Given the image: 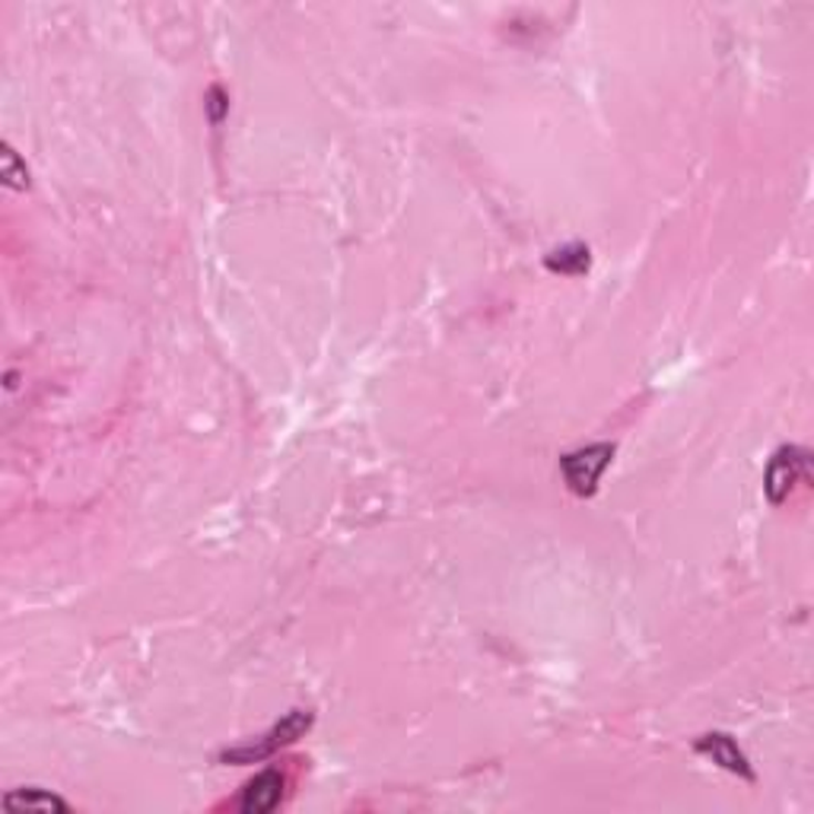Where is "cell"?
<instances>
[{"label": "cell", "instance_id": "6da1fadb", "mask_svg": "<svg viewBox=\"0 0 814 814\" xmlns=\"http://www.w3.org/2000/svg\"><path fill=\"white\" fill-rule=\"evenodd\" d=\"M312 729V712L309 710H290L280 722H274L264 735H258L254 741L246 744H236L220 751V763H236V766H246V763H261L264 758L278 754L280 748L300 741Z\"/></svg>", "mask_w": 814, "mask_h": 814}, {"label": "cell", "instance_id": "7a4b0ae2", "mask_svg": "<svg viewBox=\"0 0 814 814\" xmlns=\"http://www.w3.org/2000/svg\"><path fill=\"white\" fill-rule=\"evenodd\" d=\"M614 452H617L614 442H592V446H583L576 452H566L560 458V471H563L566 487L576 497H592L598 490V481H602Z\"/></svg>", "mask_w": 814, "mask_h": 814}, {"label": "cell", "instance_id": "3957f363", "mask_svg": "<svg viewBox=\"0 0 814 814\" xmlns=\"http://www.w3.org/2000/svg\"><path fill=\"white\" fill-rule=\"evenodd\" d=\"M808 458L812 456L799 446H783L773 452L770 465H766V474H763V493L773 507H783L789 493L795 490V483L808 478Z\"/></svg>", "mask_w": 814, "mask_h": 814}, {"label": "cell", "instance_id": "277c9868", "mask_svg": "<svg viewBox=\"0 0 814 814\" xmlns=\"http://www.w3.org/2000/svg\"><path fill=\"white\" fill-rule=\"evenodd\" d=\"M693 751H697L700 758H710L716 766H722V770L735 773V776H741V780H748V783H754V780H758V776H754V766H751V761H748V754L738 748L735 738L726 735V732H710V735L697 738Z\"/></svg>", "mask_w": 814, "mask_h": 814}, {"label": "cell", "instance_id": "5b68a950", "mask_svg": "<svg viewBox=\"0 0 814 814\" xmlns=\"http://www.w3.org/2000/svg\"><path fill=\"white\" fill-rule=\"evenodd\" d=\"M283 773L280 770H264V773H258L249 786L242 789V795H239V812L246 814H268L274 812L280 805V799H283Z\"/></svg>", "mask_w": 814, "mask_h": 814}, {"label": "cell", "instance_id": "8992f818", "mask_svg": "<svg viewBox=\"0 0 814 814\" xmlns=\"http://www.w3.org/2000/svg\"><path fill=\"white\" fill-rule=\"evenodd\" d=\"M3 808H7L10 814H25V812L67 814L71 812V805H67L61 795H54V792H49V789H39V786L10 789V792L3 795Z\"/></svg>", "mask_w": 814, "mask_h": 814}, {"label": "cell", "instance_id": "52a82bcc", "mask_svg": "<svg viewBox=\"0 0 814 814\" xmlns=\"http://www.w3.org/2000/svg\"><path fill=\"white\" fill-rule=\"evenodd\" d=\"M544 268L551 274H563V278H580L592 268V252L583 242H570L563 249H554V252L544 258Z\"/></svg>", "mask_w": 814, "mask_h": 814}, {"label": "cell", "instance_id": "ba28073f", "mask_svg": "<svg viewBox=\"0 0 814 814\" xmlns=\"http://www.w3.org/2000/svg\"><path fill=\"white\" fill-rule=\"evenodd\" d=\"M0 178L13 191H25L29 188V169H25V163L17 156V150L10 144H3V153H0Z\"/></svg>", "mask_w": 814, "mask_h": 814}, {"label": "cell", "instance_id": "9c48e42d", "mask_svg": "<svg viewBox=\"0 0 814 814\" xmlns=\"http://www.w3.org/2000/svg\"><path fill=\"white\" fill-rule=\"evenodd\" d=\"M207 108H210V122H213V125H220V122H223V112L229 108V102H227V96H223V90H220V86H213V90L207 93Z\"/></svg>", "mask_w": 814, "mask_h": 814}]
</instances>
